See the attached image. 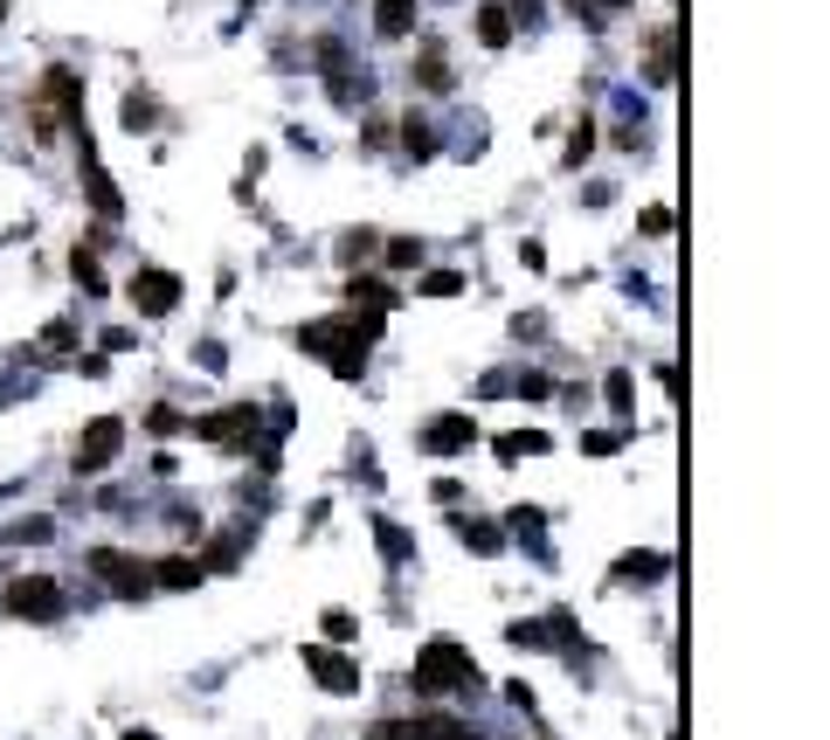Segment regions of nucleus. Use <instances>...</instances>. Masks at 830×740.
Returning a JSON list of instances; mask_svg holds the SVG:
<instances>
[{
    "mask_svg": "<svg viewBox=\"0 0 830 740\" xmlns=\"http://www.w3.org/2000/svg\"><path fill=\"white\" fill-rule=\"evenodd\" d=\"M243 8H256V0H243Z\"/></svg>",
    "mask_w": 830,
    "mask_h": 740,
    "instance_id": "nucleus-40",
    "label": "nucleus"
},
{
    "mask_svg": "<svg viewBox=\"0 0 830 740\" xmlns=\"http://www.w3.org/2000/svg\"><path fill=\"white\" fill-rule=\"evenodd\" d=\"M436 733V712H415V720H381L368 727V740H429Z\"/></svg>",
    "mask_w": 830,
    "mask_h": 740,
    "instance_id": "nucleus-15",
    "label": "nucleus"
},
{
    "mask_svg": "<svg viewBox=\"0 0 830 740\" xmlns=\"http://www.w3.org/2000/svg\"><path fill=\"white\" fill-rule=\"evenodd\" d=\"M0 609L21 616V623H56L63 616V589L49 575H14L8 589H0Z\"/></svg>",
    "mask_w": 830,
    "mask_h": 740,
    "instance_id": "nucleus-4",
    "label": "nucleus"
},
{
    "mask_svg": "<svg viewBox=\"0 0 830 740\" xmlns=\"http://www.w3.org/2000/svg\"><path fill=\"white\" fill-rule=\"evenodd\" d=\"M408 29H415V0H374V35L402 42Z\"/></svg>",
    "mask_w": 830,
    "mask_h": 740,
    "instance_id": "nucleus-12",
    "label": "nucleus"
},
{
    "mask_svg": "<svg viewBox=\"0 0 830 740\" xmlns=\"http://www.w3.org/2000/svg\"><path fill=\"white\" fill-rule=\"evenodd\" d=\"M132 304H139L146 319H167L173 304H180V277H173V270H160V264L139 270V277H132Z\"/></svg>",
    "mask_w": 830,
    "mask_h": 740,
    "instance_id": "nucleus-9",
    "label": "nucleus"
},
{
    "mask_svg": "<svg viewBox=\"0 0 830 740\" xmlns=\"http://www.w3.org/2000/svg\"><path fill=\"white\" fill-rule=\"evenodd\" d=\"M70 346H76V325H70V319H56V325L42 333V353H49V361H63Z\"/></svg>",
    "mask_w": 830,
    "mask_h": 740,
    "instance_id": "nucleus-23",
    "label": "nucleus"
},
{
    "mask_svg": "<svg viewBox=\"0 0 830 740\" xmlns=\"http://www.w3.org/2000/svg\"><path fill=\"white\" fill-rule=\"evenodd\" d=\"M402 139H408V152H415V160H429V152H436V132H429L423 118H408V125H402Z\"/></svg>",
    "mask_w": 830,
    "mask_h": 740,
    "instance_id": "nucleus-24",
    "label": "nucleus"
},
{
    "mask_svg": "<svg viewBox=\"0 0 830 740\" xmlns=\"http://www.w3.org/2000/svg\"><path fill=\"white\" fill-rule=\"evenodd\" d=\"M478 42H485V49H506V42H512V8L485 0V8H478Z\"/></svg>",
    "mask_w": 830,
    "mask_h": 740,
    "instance_id": "nucleus-14",
    "label": "nucleus"
},
{
    "mask_svg": "<svg viewBox=\"0 0 830 740\" xmlns=\"http://www.w3.org/2000/svg\"><path fill=\"white\" fill-rule=\"evenodd\" d=\"M201 443H215V450H249L256 443V429H264V416H256V401H228V408H208L201 422H188Z\"/></svg>",
    "mask_w": 830,
    "mask_h": 740,
    "instance_id": "nucleus-3",
    "label": "nucleus"
},
{
    "mask_svg": "<svg viewBox=\"0 0 830 740\" xmlns=\"http://www.w3.org/2000/svg\"><path fill=\"white\" fill-rule=\"evenodd\" d=\"M305 672L326 685L332 699H347V693H360V665L347 651H332V644H305Z\"/></svg>",
    "mask_w": 830,
    "mask_h": 740,
    "instance_id": "nucleus-6",
    "label": "nucleus"
},
{
    "mask_svg": "<svg viewBox=\"0 0 830 740\" xmlns=\"http://www.w3.org/2000/svg\"><path fill=\"white\" fill-rule=\"evenodd\" d=\"M512 8H533V0H512Z\"/></svg>",
    "mask_w": 830,
    "mask_h": 740,
    "instance_id": "nucleus-38",
    "label": "nucleus"
},
{
    "mask_svg": "<svg viewBox=\"0 0 830 740\" xmlns=\"http://www.w3.org/2000/svg\"><path fill=\"white\" fill-rule=\"evenodd\" d=\"M464 540H471L478 554H499V547H506V533L491 526V519H464Z\"/></svg>",
    "mask_w": 830,
    "mask_h": 740,
    "instance_id": "nucleus-22",
    "label": "nucleus"
},
{
    "mask_svg": "<svg viewBox=\"0 0 830 740\" xmlns=\"http://www.w3.org/2000/svg\"><path fill=\"white\" fill-rule=\"evenodd\" d=\"M595 8H630V0H595Z\"/></svg>",
    "mask_w": 830,
    "mask_h": 740,
    "instance_id": "nucleus-37",
    "label": "nucleus"
},
{
    "mask_svg": "<svg viewBox=\"0 0 830 740\" xmlns=\"http://www.w3.org/2000/svg\"><path fill=\"white\" fill-rule=\"evenodd\" d=\"M91 575H97L118 602H146V596H152V568H146V560H132V554H118V547H97V554H91Z\"/></svg>",
    "mask_w": 830,
    "mask_h": 740,
    "instance_id": "nucleus-5",
    "label": "nucleus"
},
{
    "mask_svg": "<svg viewBox=\"0 0 830 740\" xmlns=\"http://www.w3.org/2000/svg\"><path fill=\"white\" fill-rule=\"evenodd\" d=\"M664 568H671L664 554H643V560H622V568H616V581H658Z\"/></svg>",
    "mask_w": 830,
    "mask_h": 740,
    "instance_id": "nucleus-21",
    "label": "nucleus"
},
{
    "mask_svg": "<svg viewBox=\"0 0 830 740\" xmlns=\"http://www.w3.org/2000/svg\"><path fill=\"white\" fill-rule=\"evenodd\" d=\"M70 270H76V285H84L91 298H104V270H97V257H91L84 243H76V257H70Z\"/></svg>",
    "mask_w": 830,
    "mask_h": 740,
    "instance_id": "nucleus-20",
    "label": "nucleus"
},
{
    "mask_svg": "<svg viewBox=\"0 0 830 740\" xmlns=\"http://www.w3.org/2000/svg\"><path fill=\"white\" fill-rule=\"evenodd\" d=\"M118 443H125V422H118V416H97L84 437H76V471H84V478L104 471V464L118 457Z\"/></svg>",
    "mask_w": 830,
    "mask_h": 740,
    "instance_id": "nucleus-7",
    "label": "nucleus"
},
{
    "mask_svg": "<svg viewBox=\"0 0 830 740\" xmlns=\"http://www.w3.org/2000/svg\"><path fill=\"white\" fill-rule=\"evenodd\" d=\"M326 636H332V644H353V636H360V623L347 616V609H326Z\"/></svg>",
    "mask_w": 830,
    "mask_h": 740,
    "instance_id": "nucleus-28",
    "label": "nucleus"
},
{
    "mask_svg": "<svg viewBox=\"0 0 830 740\" xmlns=\"http://www.w3.org/2000/svg\"><path fill=\"white\" fill-rule=\"evenodd\" d=\"M630 401H637L630 395V374H609V408H616V416H630Z\"/></svg>",
    "mask_w": 830,
    "mask_h": 740,
    "instance_id": "nucleus-32",
    "label": "nucleus"
},
{
    "mask_svg": "<svg viewBox=\"0 0 830 740\" xmlns=\"http://www.w3.org/2000/svg\"><path fill=\"white\" fill-rule=\"evenodd\" d=\"M76 146H84V194H91V208L104 215V222H118L125 215V201H118V187L104 181V167H97V146H91V132L76 125Z\"/></svg>",
    "mask_w": 830,
    "mask_h": 740,
    "instance_id": "nucleus-10",
    "label": "nucleus"
},
{
    "mask_svg": "<svg viewBox=\"0 0 830 740\" xmlns=\"http://www.w3.org/2000/svg\"><path fill=\"white\" fill-rule=\"evenodd\" d=\"M319 69H326V84H332V97H340V105H353V97L368 90V76H353V63H347V49H340V42H326V49H319Z\"/></svg>",
    "mask_w": 830,
    "mask_h": 740,
    "instance_id": "nucleus-11",
    "label": "nucleus"
},
{
    "mask_svg": "<svg viewBox=\"0 0 830 740\" xmlns=\"http://www.w3.org/2000/svg\"><path fill=\"white\" fill-rule=\"evenodd\" d=\"M173 429H188V422H180V408H152V437H173Z\"/></svg>",
    "mask_w": 830,
    "mask_h": 740,
    "instance_id": "nucleus-35",
    "label": "nucleus"
},
{
    "mask_svg": "<svg viewBox=\"0 0 830 740\" xmlns=\"http://www.w3.org/2000/svg\"><path fill=\"white\" fill-rule=\"evenodd\" d=\"M471 443H478V422L457 416V408H450V416H429V422H423V450H429V457H464Z\"/></svg>",
    "mask_w": 830,
    "mask_h": 740,
    "instance_id": "nucleus-8",
    "label": "nucleus"
},
{
    "mask_svg": "<svg viewBox=\"0 0 830 740\" xmlns=\"http://www.w3.org/2000/svg\"><path fill=\"white\" fill-rule=\"evenodd\" d=\"M152 125H160V105H152V97H125V132H152Z\"/></svg>",
    "mask_w": 830,
    "mask_h": 740,
    "instance_id": "nucleus-19",
    "label": "nucleus"
},
{
    "mask_svg": "<svg viewBox=\"0 0 830 740\" xmlns=\"http://www.w3.org/2000/svg\"><path fill=\"white\" fill-rule=\"evenodd\" d=\"M0 21H8V0H0Z\"/></svg>",
    "mask_w": 830,
    "mask_h": 740,
    "instance_id": "nucleus-39",
    "label": "nucleus"
},
{
    "mask_svg": "<svg viewBox=\"0 0 830 740\" xmlns=\"http://www.w3.org/2000/svg\"><path fill=\"white\" fill-rule=\"evenodd\" d=\"M243 540H249V526H228V533H215V547H208V560H201V568H236V560H243Z\"/></svg>",
    "mask_w": 830,
    "mask_h": 740,
    "instance_id": "nucleus-16",
    "label": "nucleus"
},
{
    "mask_svg": "<svg viewBox=\"0 0 830 740\" xmlns=\"http://www.w3.org/2000/svg\"><path fill=\"white\" fill-rule=\"evenodd\" d=\"M125 740H160V733H146V727H132V733H125Z\"/></svg>",
    "mask_w": 830,
    "mask_h": 740,
    "instance_id": "nucleus-36",
    "label": "nucleus"
},
{
    "mask_svg": "<svg viewBox=\"0 0 830 740\" xmlns=\"http://www.w3.org/2000/svg\"><path fill=\"white\" fill-rule=\"evenodd\" d=\"M588 146H595V125L582 118L575 132H567V167H582V160H588Z\"/></svg>",
    "mask_w": 830,
    "mask_h": 740,
    "instance_id": "nucleus-29",
    "label": "nucleus"
},
{
    "mask_svg": "<svg viewBox=\"0 0 830 740\" xmlns=\"http://www.w3.org/2000/svg\"><path fill=\"white\" fill-rule=\"evenodd\" d=\"M374 540L387 547V560H408V533H402V526H387V519H374Z\"/></svg>",
    "mask_w": 830,
    "mask_h": 740,
    "instance_id": "nucleus-26",
    "label": "nucleus"
},
{
    "mask_svg": "<svg viewBox=\"0 0 830 740\" xmlns=\"http://www.w3.org/2000/svg\"><path fill=\"white\" fill-rule=\"evenodd\" d=\"M415 264H423V243H408V236L387 243V270H415Z\"/></svg>",
    "mask_w": 830,
    "mask_h": 740,
    "instance_id": "nucleus-25",
    "label": "nucleus"
},
{
    "mask_svg": "<svg viewBox=\"0 0 830 740\" xmlns=\"http://www.w3.org/2000/svg\"><path fill=\"white\" fill-rule=\"evenodd\" d=\"M415 84H423V90H450V63H444V49H423V63H415Z\"/></svg>",
    "mask_w": 830,
    "mask_h": 740,
    "instance_id": "nucleus-18",
    "label": "nucleus"
},
{
    "mask_svg": "<svg viewBox=\"0 0 830 740\" xmlns=\"http://www.w3.org/2000/svg\"><path fill=\"white\" fill-rule=\"evenodd\" d=\"M368 249H374V236H368V228H353V236H340V257H347V264H360Z\"/></svg>",
    "mask_w": 830,
    "mask_h": 740,
    "instance_id": "nucleus-33",
    "label": "nucleus"
},
{
    "mask_svg": "<svg viewBox=\"0 0 830 740\" xmlns=\"http://www.w3.org/2000/svg\"><path fill=\"white\" fill-rule=\"evenodd\" d=\"M637 228H643V236H671V208H643Z\"/></svg>",
    "mask_w": 830,
    "mask_h": 740,
    "instance_id": "nucleus-34",
    "label": "nucleus"
},
{
    "mask_svg": "<svg viewBox=\"0 0 830 740\" xmlns=\"http://www.w3.org/2000/svg\"><path fill=\"white\" fill-rule=\"evenodd\" d=\"M208 568H201V560H188V554H167L160 560V568H152V589H194V581H201Z\"/></svg>",
    "mask_w": 830,
    "mask_h": 740,
    "instance_id": "nucleus-13",
    "label": "nucleus"
},
{
    "mask_svg": "<svg viewBox=\"0 0 830 740\" xmlns=\"http://www.w3.org/2000/svg\"><path fill=\"white\" fill-rule=\"evenodd\" d=\"M582 450H588V457H616V450H622V437H616V429H588Z\"/></svg>",
    "mask_w": 830,
    "mask_h": 740,
    "instance_id": "nucleus-31",
    "label": "nucleus"
},
{
    "mask_svg": "<svg viewBox=\"0 0 830 740\" xmlns=\"http://www.w3.org/2000/svg\"><path fill=\"white\" fill-rule=\"evenodd\" d=\"M506 395H526V401H547V395H554V380H547V374H519V380H512Z\"/></svg>",
    "mask_w": 830,
    "mask_h": 740,
    "instance_id": "nucleus-27",
    "label": "nucleus"
},
{
    "mask_svg": "<svg viewBox=\"0 0 830 740\" xmlns=\"http://www.w3.org/2000/svg\"><path fill=\"white\" fill-rule=\"evenodd\" d=\"M540 450H554L540 429H512V437H499V457H506V464H519V457H540Z\"/></svg>",
    "mask_w": 830,
    "mask_h": 740,
    "instance_id": "nucleus-17",
    "label": "nucleus"
},
{
    "mask_svg": "<svg viewBox=\"0 0 830 740\" xmlns=\"http://www.w3.org/2000/svg\"><path fill=\"white\" fill-rule=\"evenodd\" d=\"M423 291H429V298H457V291H464V277H457V270H429V277H423Z\"/></svg>",
    "mask_w": 830,
    "mask_h": 740,
    "instance_id": "nucleus-30",
    "label": "nucleus"
},
{
    "mask_svg": "<svg viewBox=\"0 0 830 740\" xmlns=\"http://www.w3.org/2000/svg\"><path fill=\"white\" fill-rule=\"evenodd\" d=\"M35 139H56L63 125H84V76L76 69H42V90H35Z\"/></svg>",
    "mask_w": 830,
    "mask_h": 740,
    "instance_id": "nucleus-2",
    "label": "nucleus"
},
{
    "mask_svg": "<svg viewBox=\"0 0 830 740\" xmlns=\"http://www.w3.org/2000/svg\"><path fill=\"white\" fill-rule=\"evenodd\" d=\"M415 693H478V672H471V651L450 644V636H429L423 657H415V672H408Z\"/></svg>",
    "mask_w": 830,
    "mask_h": 740,
    "instance_id": "nucleus-1",
    "label": "nucleus"
}]
</instances>
